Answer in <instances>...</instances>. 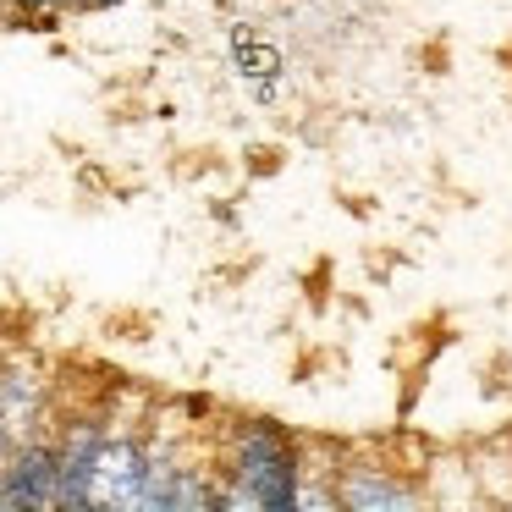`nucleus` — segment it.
Masks as SVG:
<instances>
[{
	"mask_svg": "<svg viewBox=\"0 0 512 512\" xmlns=\"http://www.w3.org/2000/svg\"><path fill=\"white\" fill-rule=\"evenodd\" d=\"M232 501H254V507H270V512L298 507V463H292L281 435L254 430L237 446V496Z\"/></svg>",
	"mask_w": 512,
	"mask_h": 512,
	"instance_id": "f257e3e1",
	"label": "nucleus"
},
{
	"mask_svg": "<svg viewBox=\"0 0 512 512\" xmlns=\"http://www.w3.org/2000/svg\"><path fill=\"white\" fill-rule=\"evenodd\" d=\"M155 457L138 441H100V457H94V479H89V507H144V485Z\"/></svg>",
	"mask_w": 512,
	"mask_h": 512,
	"instance_id": "f03ea898",
	"label": "nucleus"
},
{
	"mask_svg": "<svg viewBox=\"0 0 512 512\" xmlns=\"http://www.w3.org/2000/svg\"><path fill=\"white\" fill-rule=\"evenodd\" d=\"M0 501L6 507H56V446L34 441L0 463Z\"/></svg>",
	"mask_w": 512,
	"mask_h": 512,
	"instance_id": "7ed1b4c3",
	"label": "nucleus"
},
{
	"mask_svg": "<svg viewBox=\"0 0 512 512\" xmlns=\"http://www.w3.org/2000/svg\"><path fill=\"white\" fill-rule=\"evenodd\" d=\"M105 430L94 419L72 424V435L56 446V507H89V479H94V457H100Z\"/></svg>",
	"mask_w": 512,
	"mask_h": 512,
	"instance_id": "20e7f679",
	"label": "nucleus"
},
{
	"mask_svg": "<svg viewBox=\"0 0 512 512\" xmlns=\"http://www.w3.org/2000/svg\"><path fill=\"white\" fill-rule=\"evenodd\" d=\"M342 501L353 512H408L413 490L391 485L386 474H375V468H353V474L342 479Z\"/></svg>",
	"mask_w": 512,
	"mask_h": 512,
	"instance_id": "39448f33",
	"label": "nucleus"
},
{
	"mask_svg": "<svg viewBox=\"0 0 512 512\" xmlns=\"http://www.w3.org/2000/svg\"><path fill=\"white\" fill-rule=\"evenodd\" d=\"M39 408V386L34 380H23V375H6L0 380V413H6V419H23V413H34Z\"/></svg>",
	"mask_w": 512,
	"mask_h": 512,
	"instance_id": "423d86ee",
	"label": "nucleus"
},
{
	"mask_svg": "<svg viewBox=\"0 0 512 512\" xmlns=\"http://www.w3.org/2000/svg\"><path fill=\"white\" fill-rule=\"evenodd\" d=\"M12 6H23V12H67L78 0H12Z\"/></svg>",
	"mask_w": 512,
	"mask_h": 512,
	"instance_id": "0eeeda50",
	"label": "nucleus"
},
{
	"mask_svg": "<svg viewBox=\"0 0 512 512\" xmlns=\"http://www.w3.org/2000/svg\"><path fill=\"white\" fill-rule=\"evenodd\" d=\"M6 452H12V419L0 413V463H6Z\"/></svg>",
	"mask_w": 512,
	"mask_h": 512,
	"instance_id": "6e6552de",
	"label": "nucleus"
},
{
	"mask_svg": "<svg viewBox=\"0 0 512 512\" xmlns=\"http://www.w3.org/2000/svg\"><path fill=\"white\" fill-rule=\"evenodd\" d=\"M78 6H89V12H94V6H116V0H78Z\"/></svg>",
	"mask_w": 512,
	"mask_h": 512,
	"instance_id": "1a4fd4ad",
	"label": "nucleus"
}]
</instances>
